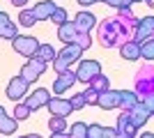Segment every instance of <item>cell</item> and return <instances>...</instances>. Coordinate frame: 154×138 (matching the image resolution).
<instances>
[{
  "label": "cell",
  "instance_id": "obj_1",
  "mask_svg": "<svg viewBox=\"0 0 154 138\" xmlns=\"http://www.w3.org/2000/svg\"><path fill=\"white\" fill-rule=\"evenodd\" d=\"M124 35V23L120 19L115 21H106L101 26V46H106V48H110V46L120 44V37Z\"/></svg>",
  "mask_w": 154,
  "mask_h": 138
},
{
  "label": "cell",
  "instance_id": "obj_2",
  "mask_svg": "<svg viewBox=\"0 0 154 138\" xmlns=\"http://www.w3.org/2000/svg\"><path fill=\"white\" fill-rule=\"evenodd\" d=\"M12 46L14 51L19 53V55H23V58H35V53H37L39 48V41L35 39V37H30V35H16L12 39Z\"/></svg>",
  "mask_w": 154,
  "mask_h": 138
},
{
  "label": "cell",
  "instance_id": "obj_3",
  "mask_svg": "<svg viewBox=\"0 0 154 138\" xmlns=\"http://www.w3.org/2000/svg\"><path fill=\"white\" fill-rule=\"evenodd\" d=\"M44 69H46V62H42L39 58H30L26 65H23V69H21L19 76L26 81L28 85H30V83H35V81H37L42 74H44Z\"/></svg>",
  "mask_w": 154,
  "mask_h": 138
},
{
  "label": "cell",
  "instance_id": "obj_4",
  "mask_svg": "<svg viewBox=\"0 0 154 138\" xmlns=\"http://www.w3.org/2000/svg\"><path fill=\"white\" fill-rule=\"evenodd\" d=\"M97 74H101V65L97 60H81V65L76 69V78L81 83H90Z\"/></svg>",
  "mask_w": 154,
  "mask_h": 138
},
{
  "label": "cell",
  "instance_id": "obj_5",
  "mask_svg": "<svg viewBox=\"0 0 154 138\" xmlns=\"http://www.w3.org/2000/svg\"><path fill=\"white\" fill-rule=\"evenodd\" d=\"M149 37H154V16L138 19V23H136V28H134V39L140 44V41L149 39Z\"/></svg>",
  "mask_w": 154,
  "mask_h": 138
},
{
  "label": "cell",
  "instance_id": "obj_6",
  "mask_svg": "<svg viewBox=\"0 0 154 138\" xmlns=\"http://www.w3.org/2000/svg\"><path fill=\"white\" fill-rule=\"evenodd\" d=\"M76 74L71 72V69H67V72H60L58 76H55V81H53V92H55V94H62V92H67L69 90L71 85H74V83H76Z\"/></svg>",
  "mask_w": 154,
  "mask_h": 138
},
{
  "label": "cell",
  "instance_id": "obj_7",
  "mask_svg": "<svg viewBox=\"0 0 154 138\" xmlns=\"http://www.w3.org/2000/svg\"><path fill=\"white\" fill-rule=\"evenodd\" d=\"M28 94V83L21 76H14L9 83H7V97L12 101H21V99Z\"/></svg>",
  "mask_w": 154,
  "mask_h": 138
},
{
  "label": "cell",
  "instance_id": "obj_8",
  "mask_svg": "<svg viewBox=\"0 0 154 138\" xmlns=\"http://www.w3.org/2000/svg\"><path fill=\"white\" fill-rule=\"evenodd\" d=\"M46 108L51 111V115H60V118H67V115L74 111L69 99H62V97H58V94H55V99H48Z\"/></svg>",
  "mask_w": 154,
  "mask_h": 138
},
{
  "label": "cell",
  "instance_id": "obj_9",
  "mask_svg": "<svg viewBox=\"0 0 154 138\" xmlns=\"http://www.w3.org/2000/svg\"><path fill=\"white\" fill-rule=\"evenodd\" d=\"M48 99H51V92L44 90V87H37L35 92H30V94H28L26 104H28V108H30V111H39L42 106L48 104Z\"/></svg>",
  "mask_w": 154,
  "mask_h": 138
},
{
  "label": "cell",
  "instance_id": "obj_10",
  "mask_svg": "<svg viewBox=\"0 0 154 138\" xmlns=\"http://www.w3.org/2000/svg\"><path fill=\"white\" fill-rule=\"evenodd\" d=\"M97 106H101L103 111H110V108H120V90H117V92H113V90L108 87V90L99 92Z\"/></svg>",
  "mask_w": 154,
  "mask_h": 138
},
{
  "label": "cell",
  "instance_id": "obj_11",
  "mask_svg": "<svg viewBox=\"0 0 154 138\" xmlns=\"http://www.w3.org/2000/svg\"><path fill=\"white\" fill-rule=\"evenodd\" d=\"M149 115H152V113L147 111V106L145 104H140V101H138V104L134 106V108H131V111H129V118H131V122H134V127L136 129H140L143 124H145V122H147V118Z\"/></svg>",
  "mask_w": 154,
  "mask_h": 138
},
{
  "label": "cell",
  "instance_id": "obj_12",
  "mask_svg": "<svg viewBox=\"0 0 154 138\" xmlns=\"http://www.w3.org/2000/svg\"><path fill=\"white\" fill-rule=\"evenodd\" d=\"M94 23H97V16L90 14V12H81L76 19H74V26H76L78 32H90L92 28H94Z\"/></svg>",
  "mask_w": 154,
  "mask_h": 138
},
{
  "label": "cell",
  "instance_id": "obj_13",
  "mask_svg": "<svg viewBox=\"0 0 154 138\" xmlns=\"http://www.w3.org/2000/svg\"><path fill=\"white\" fill-rule=\"evenodd\" d=\"M32 12H35L37 21H46V19H51V14L55 12V2L53 0H42V2H37L32 7Z\"/></svg>",
  "mask_w": 154,
  "mask_h": 138
},
{
  "label": "cell",
  "instance_id": "obj_14",
  "mask_svg": "<svg viewBox=\"0 0 154 138\" xmlns=\"http://www.w3.org/2000/svg\"><path fill=\"white\" fill-rule=\"evenodd\" d=\"M14 37H16V26L5 12H0V39H14Z\"/></svg>",
  "mask_w": 154,
  "mask_h": 138
},
{
  "label": "cell",
  "instance_id": "obj_15",
  "mask_svg": "<svg viewBox=\"0 0 154 138\" xmlns=\"http://www.w3.org/2000/svg\"><path fill=\"white\" fill-rule=\"evenodd\" d=\"M120 53H122L124 60H138V58H140V44H138L136 39L124 41V44L120 46Z\"/></svg>",
  "mask_w": 154,
  "mask_h": 138
},
{
  "label": "cell",
  "instance_id": "obj_16",
  "mask_svg": "<svg viewBox=\"0 0 154 138\" xmlns=\"http://www.w3.org/2000/svg\"><path fill=\"white\" fill-rule=\"evenodd\" d=\"M81 53H83V48H78L76 44H64V48L58 53V55L64 60V62H67V65H71V62L81 60Z\"/></svg>",
  "mask_w": 154,
  "mask_h": 138
},
{
  "label": "cell",
  "instance_id": "obj_17",
  "mask_svg": "<svg viewBox=\"0 0 154 138\" xmlns=\"http://www.w3.org/2000/svg\"><path fill=\"white\" fill-rule=\"evenodd\" d=\"M76 26H74V21H67V23H62V26H58V37L60 41H64V44H71L74 41V37H76Z\"/></svg>",
  "mask_w": 154,
  "mask_h": 138
},
{
  "label": "cell",
  "instance_id": "obj_18",
  "mask_svg": "<svg viewBox=\"0 0 154 138\" xmlns=\"http://www.w3.org/2000/svg\"><path fill=\"white\" fill-rule=\"evenodd\" d=\"M117 129H106L101 124H90L88 127V138H115Z\"/></svg>",
  "mask_w": 154,
  "mask_h": 138
},
{
  "label": "cell",
  "instance_id": "obj_19",
  "mask_svg": "<svg viewBox=\"0 0 154 138\" xmlns=\"http://www.w3.org/2000/svg\"><path fill=\"white\" fill-rule=\"evenodd\" d=\"M136 104H138V94H136V92L120 90V108H122V111H131Z\"/></svg>",
  "mask_w": 154,
  "mask_h": 138
},
{
  "label": "cell",
  "instance_id": "obj_20",
  "mask_svg": "<svg viewBox=\"0 0 154 138\" xmlns=\"http://www.w3.org/2000/svg\"><path fill=\"white\" fill-rule=\"evenodd\" d=\"M117 131L129 133V136H134V133H136V127H134V122H131V118H129V111H124L122 115L117 118Z\"/></svg>",
  "mask_w": 154,
  "mask_h": 138
},
{
  "label": "cell",
  "instance_id": "obj_21",
  "mask_svg": "<svg viewBox=\"0 0 154 138\" xmlns=\"http://www.w3.org/2000/svg\"><path fill=\"white\" fill-rule=\"evenodd\" d=\"M0 131H2V133H14V131H16V120L7 118V113H5L2 106H0Z\"/></svg>",
  "mask_w": 154,
  "mask_h": 138
},
{
  "label": "cell",
  "instance_id": "obj_22",
  "mask_svg": "<svg viewBox=\"0 0 154 138\" xmlns=\"http://www.w3.org/2000/svg\"><path fill=\"white\" fill-rule=\"evenodd\" d=\"M55 55H58V53H55V48H53L51 44H39L37 53H35V58H39L42 62H53Z\"/></svg>",
  "mask_w": 154,
  "mask_h": 138
},
{
  "label": "cell",
  "instance_id": "obj_23",
  "mask_svg": "<svg viewBox=\"0 0 154 138\" xmlns=\"http://www.w3.org/2000/svg\"><path fill=\"white\" fill-rule=\"evenodd\" d=\"M67 136H69V138H88V124H83V122H74V127H69Z\"/></svg>",
  "mask_w": 154,
  "mask_h": 138
},
{
  "label": "cell",
  "instance_id": "obj_24",
  "mask_svg": "<svg viewBox=\"0 0 154 138\" xmlns=\"http://www.w3.org/2000/svg\"><path fill=\"white\" fill-rule=\"evenodd\" d=\"M140 58L145 60H154V37L140 41Z\"/></svg>",
  "mask_w": 154,
  "mask_h": 138
},
{
  "label": "cell",
  "instance_id": "obj_25",
  "mask_svg": "<svg viewBox=\"0 0 154 138\" xmlns=\"http://www.w3.org/2000/svg\"><path fill=\"white\" fill-rule=\"evenodd\" d=\"M90 87H94L97 92H103V90H108V87H110V83H108V78H106L103 74H97L94 78L90 81Z\"/></svg>",
  "mask_w": 154,
  "mask_h": 138
},
{
  "label": "cell",
  "instance_id": "obj_26",
  "mask_svg": "<svg viewBox=\"0 0 154 138\" xmlns=\"http://www.w3.org/2000/svg\"><path fill=\"white\" fill-rule=\"evenodd\" d=\"M71 44H76L78 48H90L92 46V37H90V32H76V37H74V41Z\"/></svg>",
  "mask_w": 154,
  "mask_h": 138
},
{
  "label": "cell",
  "instance_id": "obj_27",
  "mask_svg": "<svg viewBox=\"0 0 154 138\" xmlns=\"http://www.w3.org/2000/svg\"><path fill=\"white\" fill-rule=\"evenodd\" d=\"M48 129H51L53 133H58V131H67L69 127H67L64 118H60V115H53V118H51V122H48Z\"/></svg>",
  "mask_w": 154,
  "mask_h": 138
},
{
  "label": "cell",
  "instance_id": "obj_28",
  "mask_svg": "<svg viewBox=\"0 0 154 138\" xmlns=\"http://www.w3.org/2000/svg\"><path fill=\"white\" fill-rule=\"evenodd\" d=\"M30 108H28V104H21V101H16V108H14V120H28L30 118Z\"/></svg>",
  "mask_w": 154,
  "mask_h": 138
},
{
  "label": "cell",
  "instance_id": "obj_29",
  "mask_svg": "<svg viewBox=\"0 0 154 138\" xmlns=\"http://www.w3.org/2000/svg\"><path fill=\"white\" fill-rule=\"evenodd\" d=\"M35 12H32V9H23V12H21V16H19V23L21 26H26V28H30V26H35Z\"/></svg>",
  "mask_w": 154,
  "mask_h": 138
},
{
  "label": "cell",
  "instance_id": "obj_30",
  "mask_svg": "<svg viewBox=\"0 0 154 138\" xmlns=\"http://www.w3.org/2000/svg\"><path fill=\"white\" fill-rule=\"evenodd\" d=\"M48 21H53L55 26H62V23H67V12H64L62 7H55V12L51 14V19Z\"/></svg>",
  "mask_w": 154,
  "mask_h": 138
},
{
  "label": "cell",
  "instance_id": "obj_31",
  "mask_svg": "<svg viewBox=\"0 0 154 138\" xmlns=\"http://www.w3.org/2000/svg\"><path fill=\"white\" fill-rule=\"evenodd\" d=\"M83 97H85V104H88V106H97V99H99V92H97L94 87H88V90L83 92Z\"/></svg>",
  "mask_w": 154,
  "mask_h": 138
},
{
  "label": "cell",
  "instance_id": "obj_32",
  "mask_svg": "<svg viewBox=\"0 0 154 138\" xmlns=\"http://www.w3.org/2000/svg\"><path fill=\"white\" fill-rule=\"evenodd\" d=\"M69 101H71V108H74V111H81L83 106H88V104H85V97H83V92H76V94H74V97H71Z\"/></svg>",
  "mask_w": 154,
  "mask_h": 138
},
{
  "label": "cell",
  "instance_id": "obj_33",
  "mask_svg": "<svg viewBox=\"0 0 154 138\" xmlns=\"http://www.w3.org/2000/svg\"><path fill=\"white\" fill-rule=\"evenodd\" d=\"M143 104L147 106V111H149V113H152V115H154V94H147V99H145Z\"/></svg>",
  "mask_w": 154,
  "mask_h": 138
},
{
  "label": "cell",
  "instance_id": "obj_34",
  "mask_svg": "<svg viewBox=\"0 0 154 138\" xmlns=\"http://www.w3.org/2000/svg\"><path fill=\"white\" fill-rule=\"evenodd\" d=\"M12 5H14V7H26L28 0H12Z\"/></svg>",
  "mask_w": 154,
  "mask_h": 138
},
{
  "label": "cell",
  "instance_id": "obj_35",
  "mask_svg": "<svg viewBox=\"0 0 154 138\" xmlns=\"http://www.w3.org/2000/svg\"><path fill=\"white\" fill-rule=\"evenodd\" d=\"M92 2H99V0H78V5H83V7L92 5Z\"/></svg>",
  "mask_w": 154,
  "mask_h": 138
},
{
  "label": "cell",
  "instance_id": "obj_36",
  "mask_svg": "<svg viewBox=\"0 0 154 138\" xmlns=\"http://www.w3.org/2000/svg\"><path fill=\"white\" fill-rule=\"evenodd\" d=\"M51 138H69V136H67V131H58V133H53Z\"/></svg>",
  "mask_w": 154,
  "mask_h": 138
},
{
  "label": "cell",
  "instance_id": "obj_37",
  "mask_svg": "<svg viewBox=\"0 0 154 138\" xmlns=\"http://www.w3.org/2000/svg\"><path fill=\"white\" fill-rule=\"evenodd\" d=\"M115 138H134V136H129V133H122V131H117Z\"/></svg>",
  "mask_w": 154,
  "mask_h": 138
},
{
  "label": "cell",
  "instance_id": "obj_38",
  "mask_svg": "<svg viewBox=\"0 0 154 138\" xmlns=\"http://www.w3.org/2000/svg\"><path fill=\"white\" fill-rule=\"evenodd\" d=\"M140 138H154V133H152V131H147V133H140Z\"/></svg>",
  "mask_w": 154,
  "mask_h": 138
},
{
  "label": "cell",
  "instance_id": "obj_39",
  "mask_svg": "<svg viewBox=\"0 0 154 138\" xmlns=\"http://www.w3.org/2000/svg\"><path fill=\"white\" fill-rule=\"evenodd\" d=\"M21 138H42V136H37V133H28V136H21Z\"/></svg>",
  "mask_w": 154,
  "mask_h": 138
},
{
  "label": "cell",
  "instance_id": "obj_40",
  "mask_svg": "<svg viewBox=\"0 0 154 138\" xmlns=\"http://www.w3.org/2000/svg\"><path fill=\"white\" fill-rule=\"evenodd\" d=\"M147 2H149V7H154V0H147Z\"/></svg>",
  "mask_w": 154,
  "mask_h": 138
},
{
  "label": "cell",
  "instance_id": "obj_41",
  "mask_svg": "<svg viewBox=\"0 0 154 138\" xmlns=\"http://www.w3.org/2000/svg\"><path fill=\"white\" fill-rule=\"evenodd\" d=\"M134 2H140V0H134Z\"/></svg>",
  "mask_w": 154,
  "mask_h": 138
}]
</instances>
